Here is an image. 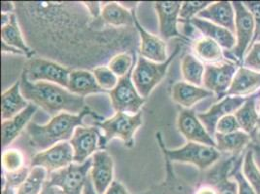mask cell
I'll list each match as a JSON object with an SVG mask.
<instances>
[{
	"label": "cell",
	"instance_id": "1",
	"mask_svg": "<svg viewBox=\"0 0 260 194\" xmlns=\"http://www.w3.org/2000/svg\"><path fill=\"white\" fill-rule=\"evenodd\" d=\"M26 43L35 54L69 68L94 69L120 54H136L135 26L116 28L93 18L84 2L15 1Z\"/></svg>",
	"mask_w": 260,
	"mask_h": 194
},
{
	"label": "cell",
	"instance_id": "2",
	"mask_svg": "<svg viewBox=\"0 0 260 194\" xmlns=\"http://www.w3.org/2000/svg\"><path fill=\"white\" fill-rule=\"evenodd\" d=\"M21 91L28 102L53 118L62 113L79 115L87 108L85 97L73 94L67 88L53 83H31L22 75Z\"/></svg>",
	"mask_w": 260,
	"mask_h": 194
},
{
	"label": "cell",
	"instance_id": "3",
	"mask_svg": "<svg viewBox=\"0 0 260 194\" xmlns=\"http://www.w3.org/2000/svg\"><path fill=\"white\" fill-rule=\"evenodd\" d=\"M86 116H92L96 121H102L98 114L87 108L79 115L59 114L46 124L30 122L26 132L33 148L39 151H46L56 144L69 142L77 127L84 125L83 120Z\"/></svg>",
	"mask_w": 260,
	"mask_h": 194
},
{
	"label": "cell",
	"instance_id": "4",
	"mask_svg": "<svg viewBox=\"0 0 260 194\" xmlns=\"http://www.w3.org/2000/svg\"><path fill=\"white\" fill-rule=\"evenodd\" d=\"M155 139L161 150L163 156L167 157L171 162L193 165L200 171H207L211 169L221 158L222 153L216 147L194 142H187L182 148L170 150L165 147L162 134L160 132L155 133Z\"/></svg>",
	"mask_w": 260,
	"mask_h": 194
},
{
	"label": "cell",
	"instance_id": "5",
	"mask_svg": "<svg viewBox=\"0 0 260 194\" xmlns=\"http://www.w3.org/2000/svg\"><path fill=\"white\" fill-rule=\"evenodd\" d=\"M143 124L142 112L136 115L116 112L110 119L96 121L95 125L103 132L101 138V151L105 149L109 142L120 139L128 149L134 147L135 134Z\"/></svg>",
	"mask_w": 260,
	"mask_h": 194
},
{
	"label": "cell",
	"instance_id": "6",
	"mask_svg": "<svg viewBox=\"0 0 260 194\" xmlns=\"http://www.w3.org/2000/svg\"><path fill=\"white\" fill-rule=\"evenodd\" d=\"M182 45L178 44L167 60L161 63L153 62L141 55L138 56L132 72V81L137 91L143 98L146 99L150 96L153 88L161 83L169 66L180 53Z\"/></svg>",
	"mask_w": 260,
	"mask_h": 194
},
{
	"label": "cell",
	"instance_id": "7",
	"mask_svg": "<svg viewBox=\"0 0 260 194\" xmlns=\"http://www.w3.org/2000/svg\"><path fill=\"white\" fill-rule=\"evenodd\" d=\"M232 4L235 11L236 45L231 51L224 52V55L228 60L242 65L245 56L254 43L255 22L244 1H232Z\"/></svg>",
	"mask_w": 260,
	"mask_h": 194
},
{
	"label": "cell",
	"instance_id": "8",
	"mask_svg": "<svg viewBox=\"0 0 260 194\" xmlns=\"http://www.w3.org/2000/svg\"><path fill=\"white\" fill-rule=\"evenodd\" d=\"M70 71L69 68L54 60L33 56L24 64L22 75L31 83H53L67 88Z\"/></svg>",
	"mask_w": 260,
	"mask_h": 194
},
{
	"label": "cell",
	"instance_id": "9",
	"mask_svg": "<svg viewBox=\"0 0 260 194\" xmlns=\"http://www.w3.org/2000/svg\"><path fill=\"white\" fill-rule=\"evenodd\" d=\"M91 165V157L82 164L73 162L67 167L49 174L47 182L59 187L64 194H83Z\"/></svg>",
	"mask_w": 260,
	"mask_h": 194
},
{
	"label": "cell",
	"instance_id": "10",
	"mask_svg": "<svg viewBox=\"0 0 260 194\" xmlns=\"http://www.w3.org/2000/svg\"><path fill=\"white\" fill-rule=\"evenodd\" d=\"M134 69V68H133ZM119 79L117 86L109 92L112 106L116 112L136 115L141 112L146 99L139 94L132 81V72Z\"/></svg>",
	"mask_w": 260,
	"mask_h": 194
},
{
	"label": "cell",
	"instance_id": "11",
	"mask_svg": "<svg viewBox=\"0 0 260 194\" xmlns=\"http://www.w3.org/2000/svg\"><path fill=\"white\" fill-rule=\"evenodd\" d=\"M239 66L241 65L228 59L216 64H205L203 87L213 92L217 101L221 100L226 96Z\"/></svg>",
	"mask_w": 260,
	"mask_h": 194
},
{
	"label": "cell",
	"instance_id": "12",
	"mask_svg": "<svg viewBox=\"0 0 260 194\" xmlns=\"http://www.w3.org/2000/svg\"><path fill=\"white\" fill-rule=\"evenodd\" d=\"M101 138L102 134L96 125L78 126L69 141L74 152V162L82 164L98 150L101 151Z\"/></svg>",
	"mask_w": 260,
	"mask_h": 194
},
{
	"label": "cell",
	"instance_id": "13",
	"mask_svg": "<svg viewBox=\"0 0 260 194\" xmlns=\"http://www.w3.org/2000/svg\"><path fill=\"white\" fill-rule=\"evenodd\" d=\"M73 162L74 152L70 143L62 142L46 151L37 152L31 159V167H43L51 174L67 167Z\"/></svg>",
	"mask_w": 260,
	"mask_h": 194
},
{
	"label": "cell",
	"instance_id": "14",
	"mask_svg": "<svg viewBox=\"0 0 260 194\" xmlns=\"http://www.w3.org/2000/svg\"><path fill=\"white\" fill-rule=\"evenodd\" d=\"M177 127L187 142L217 147L215 138L208 132L192 109H183L180 111L177 119Z\"/></svg>",
	"mask_w": 260,
	"mask_h": 194
},
{
	"label": "cell",
	"instance_id": "15",
	"mask_svg": "<svg viewBox=\"0 0 260 194\" xmlns=\"http://www.w3.org/2000/svg\"><path fill=\"white\" fill-rule=\"evenodd\" d=\"M183 2L181 1H155L153 7L158 17L159 31L163 40H168L174 37L184 38V35L178 29L180 10Z\"/></svg>",
	"mask_w": 260,
	"mask_h": 194
},
{
	"label": "cell",
	"instance_id": "16",
	"mask_svg": "<svg viewBox=\"0 0 260 194\" xmlns=\"http://www.w3.org/2000/svg\"><path fill=\"white\" fill-rule=\"evenodd\" d=\"M164 158L165 178L161 183L152 185V187L138 194H193L196 183H191L180 177L174 169L173 164L167 157Z\"/></svg>",
	"mask_w": 260,
	"mask_h": 194
},
{
	"label": "cell",
	"instance_id": "17",
	"mask_svg": "<svg viewBox=\"0 0 260 194\" xmlns=\"http://www.w3.org/2000/svg\"><path fill=\"white\" fill-rule=\"evenodd\" d=\"M247 97L225 96L217 101L211 108L204 113H198L197 117L204 124L208 132L214 137L216 127L219 119L232 115L238 110L246 101Z\"/></svg>",
	"mask_w": 260,
	"mask_h": 194
},
{
	"label": "cell",
	"instance_id": "18",
	"mask_svg": "<svg viewBox=\"0 0 260 194\" xmlns=\"http://www.w3.org/2000/svg\"><path fill=\"white\" fill-rule=\"evenodd\" d=\"M91 158V182L98 194H104L114 182V159L104 150L95 152Z\"/></svg>",
	"mask_w": 260,
	"mask_h": 194
},
{
	"label": "cell",
	"instance_id": "19",
	"mask_svg": "<svg viewBox=\"0 0 260 194\" xmlns=\"http://www.w3.org/2000/svg\"><path fill=\"white\" fill-rule=\"evenodd\" d=\"M134 26L139 34V54L146 59L161 63L167 60V46L162 38L147 31L138 21L134 10Z\"/></svg>",
	"mask_w": 260,
	"mask_h": 194
},
{
	"label": "cell",
	"instance_id": "20",
	"mask_svg": "<svg viewBox=\"0 0 260 194\" xmlns=\"http://www.w3.org/2000/svg\"><path fill=\"white\" fill-rule=\"evenodd\" d=\"M197 18L221 26L235 35V11L232 2L216 1L200 12Z\"/></svg>",
	"mask_w": 260,
	"mask_h": 194
},
{
	"label": "cell",
	"instance_id": "21",
	"mask_svg": "<svg viewBox=\"0 0 260 194\" xmlns=\"http://www.w3.org/2000/svg\"><path fill=\"white\" fill-rule=\"evenodd\" d=\"M260 91V72L239 66L226 96L249 97Z\"/></svg>",
	"mask_w": 260,
	"mask_h": 194
},
{
	"label": "cell",
	"instance_id": "22",
	"mask_svg": "<svg viewBox=\"0 0 260 194\" xmlns=\"http://www.w3.org/2000/svg\"><path fill=\"white\" fill-rule=\"evenodd\" d=\"M260 91L247 97L245 103L234 113L241 130L252 138L256 135L260 126Z\"/></svg>",
	"mask_w": 260,
	"mask_h": 194
},
{
	"label": "cell",
	"instance_id": "23",
	"mask_svg": "<svg viewBox=\"0 0 260 194\" xmlns=\"http://www.w3.org/2000/svg\"><path fill=\"white\" fill-rule=\"evenodd\" d=\"M38 107L30 103L27 108L13 119L4 120L1 123V145L2 149H6L15 140L22 130L30 123L33 116L37 112Z\"/></svg>",
	"mask_w": 260,
	"mask_h": 194
},
{
	"label": "cell",
	"instance_id": "24",
	"mask_svg": "<svg viewBox=\"0 0 260 194\" xmlns=\"http://www.w3.org/2000/svg\"><path fill=\"white\" fill-rule=\"evenodd\" d=\"M67 89L73 94L82 97L102 92L105 93L98 85L93 72L86 69H74L70 71Z\"/></svg>",
	"mask_w": 260,
	"mask_h": 194
},
{
	"label": "cell",
	"instance_id": "25",
	"mask_svg": "<svg viewBox=\"0 0 260 194\" xmlns=\"http://www.w3.org/2000/svg\"><path fill=\"white\" fill-rule=\"evenodd\" d=\"M171 96L174 102L183 108L191 109L199 101L214 96V93L203 86H194L186 82H178L172 86Z\"/></svg>",
	"mask_w": 260,
	"mask_h": 194
},
{
	"label": "cell",
	"instance_id": "26",
	"mask_svg": "<svg viewBox=\"0 0 260 194\" xmlns=\"http://www.w3.org/2000/svg\"><path fill=\"white\" fill-rule=\"evenodd\" d=\"M189 24L203 36H206L216 41L224 50V52L231 51L236 45V38L234 33L221 26H218L215 23L196 17L190 21Z\"/></svg>",
	"mask_w": 260,
	"mask_h": 194
},
{
	"label": "cell",
	"instance_id": "27",
	"mask_svg": "<svg viewBox=\"0 0 260 194\" xmlns=\"http://www.w3.org/2000/svg\"><path fill=\"white\" fill-rule=\"evenodd\" d=\"M30 103L21 91V81L16 82L1 94V119L8 120L22 113Z\"/></svg>",
	"mask_w": 260,
	"mask_h": 194
},
{
	"label": "cell",
	"instance_id": "28",
	"mask_svg": "<svg viewBox=\"0 0 260 194\" xmlns=\"http://www.w3.org/2000/svg\"><path fill=\"white\" fill-rule=\"evenodd\" d=\"M134 10L135 8L130 10L119 2H106L102 5L101 20L116 28L134 26Z\"/></svg>",
	"mask_w": 260,
	"mask_h": 194
},
{
	"label": "cell",
	"instance_id": "29",
	"mask_svg": "<svg viewBox=\"0 0 260 194\" xmlns=\"http://www.w3.org/2000/svg\"><path fill=\"white\" fill-rule=\"evenodd\" d=\"M214 138L217 150L230 156H240L243 151H247V148L252 140V137L243 130L229 134L216 133Z\"/></svg>",
	"mask_w": 260,
	"mask_h": 194
},
{
	"label": "cell",
	"instance_id": "30",
	"mask_svg": "<svg viewBox=\"0 0 260 194\" xmlns=\"http://www.w3.org/2000/svg\"><path fill=\"white\" fill-rule=\"evenodd\" d=\"M1 42L21 51L28 59L36 55L26 43L16 13L12 14L9 23L1 27Z\"/></svg>",
	"mask_w": 260,
	"mask_h": 194
},
{
	"label": "cell",
	"instance_id": "31",
	"mask_svg": "<svg viewBox=\"0 0 260 194\" xmlns=\"http://www.w3.org/2000/svg\"><path fill=\"white\" fill-rule=\"evenodd\" d=\"M192 53L201 62L216 64L226 60L224 50L213 39L201 36L192 42Z\"/></svg>",
	"mask_w": 260,
	"mask_h": 194
},
{
	"label": "cell",
	"instance_id": "32",
	"mask_svg": "<svg viewBox=\"0 0 260 194\" xmlns=\"http://www.w3.org/2000/svg\"><path fill=\"white\" fill-rule=\"evenodd\" d=\"M181 72L184 82L197 86H203L205 64L193 54H185L181 63Z\"/></svg>",
	"mask_w": 260,
	"mask_h": 194
},
{
	"label": "cell",
	"instance_id": "33",
	"mask_svg": "<svg viewBox=\"0 0 260 194\" xmlns=\"http://www.w3.org/2000/svg\"><path fill=\"white\" fill-rule=\"evenodd\" d=\"M242 172L256 194H260V167L252 148H248L243 154Z\"/></svg>",
	"mask_w": 260,
	"mask_h": 194
},
{
	"label": "cell",
	"instance_id": "34",
	"mask_svg": "<svg viewBox=\"0 0 260 194\" xmlns=\"http://www.w3.org/2000/svg\"><path fill=\"white\" fill-rule=\"evenodd\" d=\"M48 171L40 166L31 167L30 173L21 186L16 189L17 194H40L48 181Z\"/></svg>",
	"mask_w": 260,
	"mask_h": 194
},
{
	"label": "cell",
	"instance_id": "35",
	"mask_svg": "<svg viewBox=\"0 0 260 194\" xmlns=\"http://www.w3.org/2000/svg\"><path fill=\"white\" fill-rule=\"evenodd\" d=\"M1 165L4 173H14L28 166L25 155L21 150L10 148L5 149L1 155Z\"/></svg>",
	"mask_w": 260,
	"mask_h": 194
},
{
	"label": "cell",
	"instance_id": "36",
	"mask_svg": "<svg viewBox=\"0 0 260 194\" xmlns=\"http://www.w3.org/2000/svg\"><path fill=\"white\" fill-rule=\"evenodd\" d=\"M136 54L130 53H120L113 56L108 62L110 70L119 78L128 74L135 66Z\"/></svg>",
	"mask_w": 260,
	"mask_h": 194
},
{
	"label": "cell",
	"instance_id": "37",
	"mask_svg": "<svg viewBox=\"0 0 260 194\" xmlns=\"http://www.w3.org/2000/svg\"><path fill=\"white\" fill-rule=\"evenodd\" d=\"M242 159L243 155L239 156L235 160L228 176L237 184L238 194H256L242 172Z\"/></svg>",
	"mask_w": 260,
	"mask_h": 194
},
{
	"label": "cell",
	"instance_id": "38",
	"mask_svg": "<svg viewBox=\"0 0 260 194\" xmlns=\"http://www.w3.org/2000/svg\"><path fill=\"white\" fill-rule=\"evenodd\" d=\"M98 85L105 91H112L119 83V77L115 75L107 65H100L92 70Z\"/></svg>",
	"mask_w": 260,
	"mask_h": 194
},
{
	"label": "cell",
	"instance_id": "39",
	"mask_svg": "<svg viewBox=\"0 0 260 194\" xmlns=\"http://www.w3.org/2000/svg\"><path fill=\"white\" fill-rule=\"evenodd\" d=\"M212 1H184L180 10V22L189 24L192 19L196 18L200 12L207 8Z\"/></svg>",
	"mask_w": 260,
	"mask_h": 194
},
{
	"label": "cell",
	"instance_id": "40",
	"mask_svg": "<svg viewBox=\"0 0 260 194\" xmlns=\"http://www.w3.org/2000/svg\"><path fill=\"white\" fill-rule=\"evenodd\" d=\"M31 170V167L26 166L21 170L14 173H4L2 177V186L3 185H9L12 188L17 189L19 186L22 185V183L26 180L29 173Z\"/></svg>",
	"mask_w": 260,
	"mask_h": 194
},
{
	"label": "cell",
	"instance_id": "41",
	"mask_svg": "<svg viewBox=\"0 0 260 194\" xmlns=\"http://www.w3.org/2000/svg\"><path fill=\"white\" fill-rule=\"evenodd\" d=\"M241 130V126L239 124L238 120L234 114L228 115L223 117L222 119H219L217 122V127H216V133L219 134H229L233 133Z\"/></svg>",
	"mask_w": 260,
	"mask_h": 194
},
{
	"label": "cell",
	"instance_id": "42",
	"mask_svg": "<svg viewBox=\"0 0 260 194\" xmlns=\"http://www.w3.org/2000/svg\"><path fill=\"white\" fill-rule=\"evenodd\" d=\"M243 66L260 72V42H255L244 58Z\"/></svg>",
	"mask_w": 260,
	"mask_h": 194
},
{
	"label": "cell",
	"instance_id": "43",
	"mask_svg": "<svg viewBox=\"0 0 260 194\" xmlns=\"http://www.w3.org/2000/svg\"><path fill=\"white\" fill-rule=\"evenodd\" d=\"M244 4L250 12L255 22V36H254V41H255L256 37L260 33V1H244Z\"/></svg>",
	"mask_w": 260,
	"mask_h": 194
},
{
	"label": "cell",
	"instance_id": "44",
	"mask_svg": "<svg viewBox=\"0 0 260 194\" xmlns=\"http://www.w3.org/2000/svg\"><path fill=\"white\" fill-rule=\"evenodd\" d=\"M193 194H219L217 185L204 176V182L196 184Z\"/></svg>",
	"mask_w": 260,
	"mask_h": 194
},
{
	"label": "cell",
	"instance_id": "45",
	"mask_svg": "<svg viewBox=\"0 0 260 194\" xmlns=\"http://www.w3.org/2000/svg\"><path fill=\"white\" fill-rule=\"evenodd\" d=\"M85 6L87 7V11L93 17L99 19L101 18V9H102V3L101 2H95V1H88L84 2Z\"/></svg>",
	"mask_w": 260,
	"mask_h": 194
},
{
	"label": "cell",
	"instance_id": "46",
	"mask_svg": "<svg viewBox=\"0 0 260 194\" xmlns=\"http://www.w3.org/2000/svg\"><path fill=\"white\" fill-rule=\"evenodd\" d=\"M104 194H129L125 186L119 182L114 181Z\"/></svg>",
	"mask_w": 260,
	"mask_h": 194
},
{
	"label": "cell",
	"instance_id": "47",
	"mask_svg": "<svg viewBox=\"0 0 260 194\" xmlns=\"http://www.w3.org/2000/svg\"><path fill=\"white\" fill-rule=\"evenodd\" d=\"M1 13L2 14H14L16 13L15 3L12 1H2L1 2Z\"/></svg>",
	"mask_w": 260,
	"mask_h": 194
},
{
	"label": "cell",
	"instance_id": "48",
	"mask_svg": "<svg viewBox=\"0 0 260 194\" xmlns=\"http://www.w3.org/2000/svg\"><path fill=\"white\" fill-rule=\"evenodd\" d=\"M40 194H64L63 193V191L59 188V187H57V186H54V185H52V184H50V183H48V182H46L45 183V185H44L43 190H42V192Z\"/></svg>",
	"mask_w": 260,
	"mask_h": 194
},
{
	"label": "cell",
	"instance_id": "49",
	"mask_svg": "<svg viewBox=\"0 0 260 194\" xmlns=\"http://www.w3.org/2000/svg\"><path fill=\"white\" fill-rule=\"evenodd\" d=\"M83 194H98L96 190H95V188H94V186H93V184H92L90 176H88V178H87V183L85 185Z\"/></svg>",
	"mask_w": 260,
	"mask_h": 194
},
{
	"label": "cell",
	"instance_id": "50",
	"mask_svg": "<svg viewBox=\"0 0 260 194\" xmlns=\"http://www.w3.org/2000/svg\"><path fill=\"white\" fill-rule=\"evenodd\" d=\"M1 50H2V53H8V54H20V55H24L22 52L17 50V49H14L12 47H9L8 45L6 44H1Z\"/></svg>",
	"mask_w": 260,
	"mask_h": 194
},
{
	"label": "cell",
	"instance_id": "51",
	"mask_svg": "<svg viewBox=\"0 0 260 194\" xmlns=\"http://www.w3.org/2000/svg\"><path fill=\"white\" fill-rule=\"evenodd\" d=\"M2 194H17L16 189L12 188L9 185H3L2 186Z\"/></svg>",
	"mask_w": 260,
	"mask_h": 194
},
{
	"label": "cell",
	"instance_id": "52",
	"mask_svg": "<svg viewBox=\"0 0 260 194\" xmlns=\"http://www.w3.org/2000/svg\"><path fill=\"white\" fill-rule=\"evenodd\" d=\"M256 138H257V140H258V142L260 143V126L259 128H258V131H257V133H256Z\"/></svg>",
	"mask_w": 260,
	"mask_h": 194
},
{
	"label": "cell",
	"instance_id": "53",
	"mask_svg": "<svg viewBox=\"0 0 260 194\" xmlns=\"http://www.w3.org/2000/svg\"><path fill=\"white\" fill-rule=\"evenodd\" d=\"M255 42H260V33H259V34H258V36H257V37H256V39H255V41H254V43H255Z\"/></svg>",
	"mask_w": 260,
	"mask_h": 194
},
{
	"label": "cell",
	"instance_id": "54",
	"mask_svg": "<svg viewBox=\"0 0 260 194\" xmlns=\"http://www.w3.org/2000/svg\"><path fill=\"white\" fill-rule=\"evenodd\" d=\"M259 114H260V103H259Z\"/></svg>",
	"mask_w": 260,
	"mask_h": 194
}]
</instances>
